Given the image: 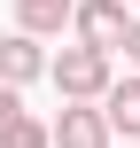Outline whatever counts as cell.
Instances as JSON below:
<instances>
[{
	"label": "cell",
	"instance_id": "obj_6",
	"mask_svg": "<svg viewBox=\"0 0 140 148\" xmlns=\"http://www.w3.org/2000/svg\"><path fill=\"white\" fill-rule=\"evenodd\" d=\"M70 8H78V0H16V31L55 39V31H70Z\"/></svg>",
	"mask_w": 140,
	"mask_h": 148
},
{
	"label": "cell",
	"instance_id": "obj_8",
	"mask_svg": "<svg viewBox=\"0 0 140 148\" xmlns=\"http://www.w3.org/2000/svg\"><path fill=\"white\" fill-rule=\"evenodd\" d=\"M125 62L140 70V16H132V31H125Z\"/></svg>",
	"mask_w": 140,
	"mask_h": 148
},
{
	"label": "cell",
	"instance_id": "obj_9",
	"mask_svg": "<svg viewBox=\"0 0 140 148\" xmlns=\"http://www.w3.org/2000/svg\"><path fill=\"white\" fill-rule=\"evenodd\" d=\"M125 8H140V0H125Z\"/></svg>",
	"mask_w": 140,
	"mask_h": 148
},
{
	"label": "cell",
	"instance_id": "obj_5",
	"mask_svg": "<svg viewBox=\"0 0 140 148\" xmlns=\"http://www.w3.org/2000/svg\"><path fill=\"white\" fill-rule=\"evenodd\" d=\"M101 117H109V133H117V140H140V70L109 78V94H101Z\"/></svg>",
	"mask_w": 140,
	"mask_h": 148
},
{
	"label": "cell",
	"instance_id": "obj_10",
	"mask_svg": "<svg viewBox=\"0 0 140 148\" xmlns=\"http://www.w3.org/2000/svg\"><path fill=\"white\" fill-rule=\"evenodd\" d=\"M125 148H132V140H125Z\"/></svg>",
	"mask_w": 140,
	"mask_h": 148
},
{
	"label": "cell",
	"instance_id": "obj_1",
	"mask_svg": "<svg viewBox=\"0 0 140 148\" xmlns=\"http://www.w3.org/2000/svg\"><path fill=\"white\" fill-rule=\"evenodd\" d=\"M47 78H55V94H62V101H101V94H109V78H117V55H109V47L70 39L62 55H47Z\"/></svg>",
	"mask_w": 140,
	"mask_h": 148
},
{
	"label": "cell",
	"instance_id": "obj_3",
	"mask_svg": "<svg viewBox=\"0 0 140 148\" xmlns=\"http://www.w3.org/2000/svg\"><path fill=\"white\" fill-rule=\"evenodd\" d=\"M47 140L55 148H117V133H109L101 101H62V117L47 125Z\"/></svg>",
	"mask_w": 140,
	"mask_h": 148
},
{
	"label": "cell",
	"instance_id": "obj_7",
	"mask_svg": "<svg viewBox=\"0 0 140 148\" xmlns=\"http://www.w3.org/2000/svg\"><path fill=\"white\" fill-rule=\"evenodd\" d=\"M0 148H55V140H47V125H39L31 109H16V117L0 125Z\"/></svg>",
	"mask_w": 140,
	"mask_h": 148
},
{
	"label": "cell",
	"instance_id": "obj_2",
	"mask_svg": "<svg viewBox=\"0 0 140 148\" xmlns=\"http://www.w3.org/2000/svg\"><path fill=\"white\" fill-rule=\"evenodd\" d=\"M132 16L140 8H125V0H78V8H70V31H78L86 47H109V55H117L125 31H132Z\"/></svg>",
	"mask_w": 140,
	"mask_h": 148
},
{
	"label": "cell",
	"instance_id": "obj_4",
	"mask_svg": "<svg viewBox=\"0 0 140 148\" xmlns=\"http://www.w3.org/2000/svg\"><path fill=\"white\" fill-rule=\"evenodd\" d=\"M31 78H47V47L31 31H8L0 39V86H31Z\"/></svg>",
	"mask_w": 140,
	"mask_h": 148
}]
</instances>
